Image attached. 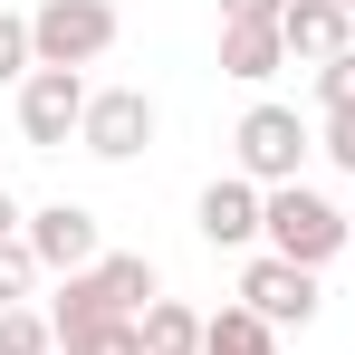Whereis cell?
<instances>
[{"mask_svg":"<svg viewBox=\"0 0 355 355\" xmlns=\"http://www.w3.org/2000/svg\"><path fill=\"white\" fill-rule=\"evenodd\" d=\"M29 250H39V269L49 279H77V269H96L106 259V231H96V211L87 202H49V211H29Z\"/></svg>","mask_w":355,"mask_h":355,"instance_id":"52a82bcc","label":"cell"},{"mask_svg":"<svg viewBox=\"0 0 355 355\" xmlns=\"http://www.w3.org/2000/svg\"><path fill=\"white\" fill-rule=\"evenodd\" d=\"M58 355H144V336H135V317H106V327H87V336H67Z\"/></svg>","mask_w":355,"mask_h":355,"instance_id":"2e32d148","label":"cell"},{"mask_svg":"<svg viewBox=\"0 0 355 355\" xmlns=\"http://www.w3.org/2000/svg\"><path fill=\"white\" fill-rule=\"evenodd\" d=\"M87 67H29L19 77V135L39 144V154H58V144H77V125H87Z\"/></svg>","mask_w":355,"mask_h":355,"instance_id":"5b68a950","label":"cell"},{"mask_svg":"<svg viewBox=\"0 0 355 355\" xmlns=\"http://www.w3.org/2000/svg\"><path fill=\"white\" fill-rule=\"evenodd\" d=\"M259 240H269V259L327 269V259L355 240V211H336L317 182H279V192H269V221H259Z\"/></svg>","mask_w":355,"mask_h":355,"instance_id":"7a4b0ae2","label":"cell"},{"mask_svg":"<svg viewBox=\"0 0 355 355\" xmlns=\"http://www.w3.org/2000/svg\"><path fill=\"white\" fill-rule=\"evenodd\" d=\"M231 154H240V173L259 182V192H279V182H307L297 164L317 154V135L297 125V106H250V116L231 125Z\"/></svg>","mask_w":355,"mask_h":355,"instance_id":"3957f363","label":"cell"},{"mask_svg":"<svg viewBox=\"0 0 355 355\" xmlns=\"http://www.w3.org/2000/svg\"><path fill=\"white\" fill-rule=\"evenodd\" d=\"M346 10H355V0H346Z\"/></svg>","mask_w":355,"mask_h":355,"instance_id":"7402d4cb","label":"cell"},{"mask_svg":"<svg viewBox=\"0 0 355 355\" xmlns=\"http://www.w3.org/2000/svg\"><path fill=\"white\" fill-rule=\"evenodd\" d=\"M288 0H221V19H279Z\"/></svg>","mask_w":355,"mask_h":355,"instance_id":"ffe728a7","label":"cell"},{"mask_svg":"<svg viewBox=\"0 0 355 355\" xmlns=\"http://www.w3.org/2000/svg\"><path fill=\"white\" fill-rule=\"evenodd\" d=\"M317 154H327L336 173H355V116H327V135H317Z\"/></svg>","mask_w":355,"mask_h":355,"instance_id":"d6986e66","label":"cell"},{"mask_svg":"<svg viewBox=\"0 0 355 355\" xmlns=\"http://www.w3.org/2000/svg\"><path fill=\"white\" fill-rule=\"evenodd\" d=\"M29 49H39V67H96L116 49V0H39Z\"/></svg>","mask_w":355,"mask_h":355,"instance_id":"277c9868","label":"cell"},{"mask_svg":"<svg viewBox=\"0 0 355 355\" xmlns=\"http://www.w3.org/2000/svg\"><path fill=\"white\" fill-rule=\"evenodd\" d=\"M39 279H49V269H39V250H29V240H0V307H29Z\"/></svg>","mask_w":355,"mask_h":355,"instance_id":"9a60e30c","label":"cell"},{"mask_svg":"<svg viewBox=\"0 0 355 355\" xmlns=\"http://www.w3.org/2000/svg\"><path fill=\"white\" fill-rule=\"evenodd\" d=\"M77 144H87L96 164H135V154L154 144V96H144V87H96V96H87V125H77Z\"/></svg>","mask_w":355,"mask_h":355,"instance_id":"8992f818","label":"cell"},{"mask_svg":"<svg viewBox=\"0 0 355 355\" xmlns=\"http://www.w3.org/2000/svg\"><path fill=\"white\" fill-rule=\"evenodd\" d=\"M0 355H58L49 307H0Z\"/></svg>","mask_w":355,"mask_h":355,"instance_id":"5bb4252c","label":"cell"},{"mask_svg":"<svg viewBox=\"0 0 355 355\" xmlns=\"http://www.w3.org/2000/svg\"><path fill=\"white\" fill-rule=\"evenodd\" d=\"M279 67H288L279 19H221V77H240V87H269Z\"/></svg>","mask_w":355,"mask_h":355,"instance_id":"8fae6325","label":"cell"},{"mask_svg":"<svg viewBox=\"0 0 355 355\" xmlns=\"http://www.w3.org/2000/svg\"><path fill=\"white\" fill-rule=\"evenodd\" d=\"M164 297V279H154V259L144 250H106L96 269H77V279H58V297H49V327L67 336H87V327H106V317H144Z\"/></svg>","mask_w":355,"mask_h":355,"instance_id":"6da1fadb","label":"cell"},{"mask_svg":"<svg viewBox=\"0 0 355 355\" xmlns=\"http://www.w3.org/2000/svg\"><path fill=\"white\" fill-rule=\"evenodd\" d=\"M29 231V211H19V202H10V182H0V240H19Z\"/></svg>","mask_w":355,"mask_h":355,"instance_id":"44dd1931","label":"cell"},{"mask_svg":"<svg viewBox=\"0 0 355 355\" xmlns=\"http://www.w3.org/2000/svg\"><path fill=\"white\" fill-rule=\"evenodd\" d=\"M317 106H327V116H355V49L317 67Z\"/></svg>","mask_w":355,"mask_h":355,"instance_id":"ac0fdd59","label":"cell"},{"mask_svg":"<svg viewBox=\"0 0 355 355\" xmlns=\"http://www.w3.org/2000/svg\"><path fill=\"white\" fill-rule=\"evenodd\" d=\"M279 39H288V58H346L355 49V10L346 0H288V10H279Z\"/></svg>","mask_w":355,"mask_h":355,"instance_id":"30bf717a","label":"cell"},{"mask_svg":"<svg viewBox=\"0 0 355 355\" xmlns=\"http://www.w3.org/2000/svg\"><path fill=\"white\" fill-rule=\"evenodd\" d=\"M259 221H269V192H259L250 173L202 182V202H192V231L211 240V250H250V240H259Z\"/></svg>","mask_w":355,"mask_h":355,"instance_id":"9c48e42d","label":"cell"},{"mask_svg":"<svg viewBox=\"0 0 355 355\" xmlns=\"http://www.w3.org/2000/svg\"><path fill=\"white\" fill-rule=\"evenodd\" d=\"M135 336H144V355H202V317H192L182 297H154V307L135 317Z\"/></svg>","mask_w":355,"mask_h":355,"instance_id":"7c38bea8","label":"cell"},{"mask_svg":"<svg viewBox=\"0 0 355 355\" xmlns=\"http://www.w3.org/2000/svg\"><path fill=\"white\" fill-rule=\"evenodd\" d=\"M29 67H39V49H29V19H19V10H0V87H19Z\"/></svg>","mask_w":355,"mask_h":355,"instance_id":"e0dca14e","label":"cell"},{"mask_svg":"<svg viewBox=\"0 0 355 355\" xmlns=\"http://www.w3.org/2000/svg\"><path fill=\"white\" fill-rule=\"evenodd\" d=\"M202 355H279V327L250 307H221V317H202Z\"/></svg>","mask_w":355,"mask_h":355,"instance_id":"4fadbf2b","label":"cell"},{"mask_svg":"<svg viewBox=\"0 0 355 355\" xmlns=\"http://www.w3.org/2000/svg\"><path fill=\"white\" fill-rule=\"evenodd\" d=\"M240 307L269 317V327H307V317H317V269H297V259H269V250H259V259L240 269Z\"/></svg>","mask_w":355,"mask_h":355,"instance_id":"ba28073f","label":"cell"}]
</instances>
